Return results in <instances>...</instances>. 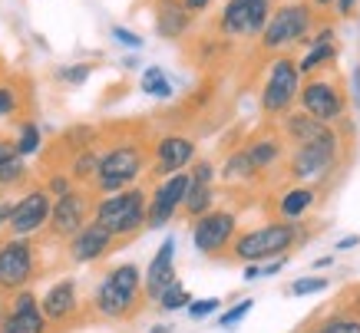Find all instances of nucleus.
<instances>
[{
    "label": "nucleus",
    "instance_id": "7",
    "mask_svg": "<svg viewBox=\"0 0 360 333\" xmlns=\"http://www.w3.org/2000/svg\"><path fill=\"white\" fill-rule=\"evenodd\" d=\"M338 159V132L324 126V132H317L314 139L307 142H297L295 152H291V162H288V169H291V178H321V175H328V169L334 165Z\"/></svg>",
    "mask_w": 360,
    "mask_h": 333
},
{
    "label": "nucleus",
    "instance_id": "2",
    "mask_svg": "<svg viewBox=\"0 0 360 333\" xmlns=\"http://www.w3.org/2000/svg\"><path fill=\"white\" fill-rule=\"evenodd\" d=\"M146 202H149V195L139 185L99 195L93 204V221L106 228L116 241H129L146 228Z\"/></svg>",
    "mask_w": 360,
    "mask_h": 333
},
{
    "label": "nucleus",
    "instance_id": "3",
    "mask_svg": "<svg viewBox=\"0 0 360 333\" xmlns=\"http://www.w3.org/2000/svg\"><path fill=\"white\" fill-rule=\"evenodd\" d=\"M146 159H149V149H146L139 139L112 142L110 149L99 152V169H96V178H93L89 188L96 195H110V192H120V188H129V185L139 182L142 169H146Z\"/></svg>",
    "mask_w": 360,
    "mask_h": 333
},
{
    "label": "nucleus",
    "instance_id": "8",
    "mask_svg": "<svg viewBox=\"0 0 360 333\" xmlns=\"http://www.w3.org/2000/svg\"><path fill=\"white\" fill-rule=\"evenodd\" d=\"M93 204H96V192L93 188H70V192L56 195L53 204H50V231L56 237H73L79 228L86 225L89 218H93Z\"/></svg>",
    "mask_w": 360,
    "mask_h": 333
},
{
    "label": "nucleus",
    "instance_id": "27",
    "mask_svg": "<svg viewBox=\"0 0 360 333\" xmlns=\"http://www.w3.org/2000/svg\"><path fill=\"white\" fill-rule=\"evenodd\" d=\"M221 175H225L229 182H248L251 175H255V165H251L248 155L238 149V152H231V155H229V162H225Z\"/></svg>",
    "mask_w": 360,
    "mask_h": 333
},
{
    "label": "nucleus",
    "instance_id": "11",
    "mask_svg": "<svg viewBox=\"0 0 360 333\" xmlns=\"http://www.w3.org/2000/svg\"><path fill=\"white\" fill-rule=\"evenodd\" d=\"M37 274V247L27 237H7L0 244V290H20Z\"/></svg>",
    "mask_w": 360,
    "mask_h": 333
},
{
    "label": "nucleus",
    "instance_id": "12",
    "mask_svg": "<svg viewBox=\"0 0 360 333\" xmlns=\"http://www.w3.org/2000/svg\"><path fill=\"white\" fill-rule=\"evenodd\" d=\"M186 188H188V172H172L159 178V185L153 188L149 202H146V228L169 225L179 215V208H182Z\"/></svg>",
    "mask_w": 360,
    "mask_h": 333
},
{
    "label": "nucleus",
    "instance_id": "28",
    "mask_svg": "<svg viewBox=\"0 0 360 333\" xmlns=\"http://www.w3.org/2000/svg\"><path fill=\"white\" fill-rule=\"evenodd\" d=\"M17 129H20V136H17V152H20V159L40 152V126H37L33 119H23Z\"/></svg>",
    "mask_w": 360,
    "mask_h": 333
},
{
    "label": "nucleus",
    "instance_id": "10",
    "mask_svg": "<svg viewBox=\"0 0 360 333\" xmlns=\"http://www.w3.org/2000/svg\"><path fill=\"white\" fill-rule=\"evenodd\" d=\"M274 11V0H229L219 13V33L221 37H258Z\"/></svg>",
    "mask_w": 360,
    "mask_h": 333
},
{
    "label": "nucleus",
    "instance_id": "25",
    "mask_svg": "<svg viewBox=\"0 0 360 333\" xmlns=\"http://www.w3.org/2000/svg\"><path fill=\"white\" fill-rule=\"evenodd\" d=\"M311 204H314V192L301 185V188H291V192L278 202V211H281V218L295 221V218H301L304 211H311Z\"/></svg>",
    "mask_w": 360,
    "mask_h": 333
},
{
    "label": "nucleus",
    "instance_id": "22",
    "mask_svg": "<svg viewBox=\"0 0 360 333\" xmlns=\"http://www.w3.org/2000/svg\"><path fill=\"white\" fill-rule=\"evenodd\" d=\"M241 152L248 155V162L255 165V172H262V169H271L274 162H281L284 145L278 136H264V139H255L251 145H245Z\"/></svg>",
    "mask_w": 360,
    "mask_h": 333
},
{
    "label": "nucleus",
    "instance_id": "46",
    "mask_svg": "<svg viewBox=\"0 0 360 333\" xmlns=\"http://www.w3.org/2000/svg\"><path fill=\"white\" fill-rule=\"evenodd\" d=\"M149 333H172V330H169L165 323H159V327H153V330H149Z\"/></svg>",
    "mask_w": 360,
    "mask_h": 333
},
{
    "label": "nucleus",
    "instance_id": "1",
    "mask_svg": "<svg viewBox=\"0 0 360 333\" xmlns=\"http://www.w3.org/2000/svg\"><path fill=\"white\" fill-rule=\"evenodd\" d=\"M142 301L146 294H142V274L136 264H116L96 284V294H93L96 313L103 320H132L139 317Z\"/></svg>",
    "mask_w": 360,
    "mask_h": 333
},
{
    "label": "nucleus",
    "instance_id": "44",
    "mask_svg": "<svg viewBox=\"0 0 360 333\" xmlns=\"http://www.w3.org/2000/svg\"><path fill=\"white\" fill-rule=\"evenodd\" d=\"M354 244H360V237H344V241H338L340 251H347V247H354Z\"/></svg>",
    "mask_w": 360,
    "mask_h": 333
},
{
    "label": "nucleus",
    "instance_id": "40",
    "mask_svg": "<svg viewBox=\"0 0 360 333\" xmlns=\"http://www.w3.org/2000/svg\"><path fill=\"white\" fill-rule=\"evenodd\" d=\"M20 159V152H17V139L11 136H0V165H7V162Z\"/></svg>",
    "mask_w": 360,
    "mask_h": 333
},
{
    "label": "nucleus",
    "instance_id": "4",
    "mask_svg": "<svg viewBox=\"0 0 360 333\" xmlns=\"http://www.w3.org/2000/svg\"><path fill=\"white\" fill-rule=\"evenodd\" d=\"M297 103L301 112L321 119V122H338L347 112V89L340 76H330V66H324L321 73H307L304 86H297Z\"/></svg>",
    "mask_w": 360,
    "mask_h": 333
},
{
    "label": "nucleus",
    "instance_id": "16",
    "mask_svg": "<svg viewBox=\"0 0 360 333\" xmlns=\"http://www.w3.org/2000/svg\"><path fill=\"white\" fill-rule=\"evenodd\" d=\"M153 175L155 178H165L172 172H182L186 165L195 162V142L188 136H162V139L153 145Z\"/></svg>",
    "mask_w": 360,
    "mask_h": 333
},
{
    "label": "nucleus",
    "instance_id": "23",
    "mask_svg": "<svg viewBox=\"0 0 360 333\" xmlns=\"http://www.w3.org/2000/svg\"><path fill=\"white\" fill-rule=\"evenodd\" d=\"M212 204H215V188H212V185H205V182H192V178H188L186 198H182V208H179V211L195 221L198 215L212 211Z\"/></svg>",
    "mask_w": 360,
    "mask_h": 333
},
{
    "label": "nucleus",
    "instance_id": "32",
    "mask_svg": "<svg viewBox=\"0 0 360 333\" xmlns=\"http://www.w3.org/2000/svg\"><path fill=\"white\" fill-rule=\"evenodd\" d=\"M314 333H360V320L357 317H330Z\"/></svg>",
    "mask_w": 360,
    "mask_h": 333
},
{
    "label": "nucleus",
    "instance_id": "17",
    "mask_svg": "<svg viewBox=\"0 0 360 333\" xmlns=\"http://www.w3.org/2000/svg\"><path fill=\"white\" fill-rule=\"evenodd\" d=\"M79 311V290H77V280L73 278H63L56 280L53 287L44 294V301H40V313H44L46 323H53V327H63L77 317Z\"/></svg>",
    "mask_w": 360,
    "mask_h": 333
},
{
    "label": "nucleus",
    "instance_id": "47",
    "mask_svg": "<svg viewBox=\"0 0 360 333\" xmlns=\"http://www.w3.org/2000/svg\"><path fill=\"white\" fill-rule=\"evenodd\" d=\"M317 7H330V4H334V0H314Z\"/></svg>",
    "mask_w": 360,
    "mask_h": 333
},
{
    "label": "nucleus",
    "instance_id": "38",
    "mask_svg": "<svg viewBox=\"0 0 360 333\" xmlns=\"http://www.w3.org/2000/svg\"><path fill=\"white\" fill-rule=\"evenodd\" d=\"M44 188L50 195H63V192H70V188H73V178H70V175H63V172H53L50 178H46Z\"/></svg>",
    "mask_w": 360,
    "mask_h": 333
},
{
    "label": "nucleus",
    "instance_id": "34",
    "mask_svg": "<svg viewBox=\"0 0 360 333\" xmlns=\"http://www.w3.org/2000/svg\"><path fill=\"white\" fill-rule=\"evenodd\" d=\"M219 307L221 303L215 301V297H208V301H188V317H192V320H205V317H212Z\"/></svg>",
    "mask_w": 360,
    "mask_h": 333
},
{
    "label": "nucleus",
    "instance_id": "33",
    "mask_svg": "<svg viewBox=\"0 0 360 333\" xmlns=\"http://www.w3.org/2000/svg\"><path fill=\"white\" fill-rule=\"evenodd\" d=\"M89 73H93V66L89 63H77V66H63L60 73H56V79L60 83H66V86H79V83H86Z\"/></svg>",
    "mask_w": 360,
    "mask_h": 333
},
{
    "label": "nucleus",
    "instance_id": "26",
    "mask_svg": "<svg viewBox=\"0 0 360 333\" xmlns=\"http://www.w3.org/2000/svg\"><path fill=\"white\" fill-rule=\"evenodd\" d=\"M139 89L146 93V96H155V99H169V96H172V83L165 79V73L159 70V66H149V70L142 73Z\"/></svg>",
    "mask_w": 360,
    "mask_h": 333
},
{
    "label": "nucleus",
    "instance_id": "9",
    "mask_svg": "<svg viewBox=\"0 0 360 333\" xmlns=\"http://www.w3.org/2000/svg\"><path fill=\"white\" fill-rule=\"evenodd\" d=\"M297 86H301V73L291 56H278L268 70V79L262 86V109L268 116H284L291 112L297 103Z\"/></svg>",
    "mask_w": 360,
    "mask_h": 333
},
{
    "label": "nucleus",
    "instance_id": "15",
    "mask_svg": "<svg viewBox=\"0 0 360 333\" xmlns=\"http://www.w3.org/2000/svg\"><path fill=\"white\" fill-rule=\"evenodd\" d=\"M46 327L50 323L44 320L33 290H27V287L13 290L11 311L0 317V333H46Z\"/></svg>",
    "mask_w": 360,
    "mask_h": 333
},
{
    "label": "nucleus",
    "instance_id": "37",
    "mask_svg": "<svg viewBox=\"0 0 360 333\" xmlns=\"http://www.w3.org/2000/svg\"><path fill=\"white\" fill-rule=\"evenodd\" d=\"M328 287V280L324 278H301L291 284V294H317V290Z\"/></svg>",
    "mask_w": 360,
    "mask_h": 333
},
{
    "label": "nucleus",
    "instance_id": "30",
    "mask_svg": "<svg viewBox=\"0 0 360 333\" xmlns=\"http://www.w3.org/2000/svg\"><path fill=\"white\" fill-rule=\"evenodd\" d=\"M23 106V96L20 89L13 86V83H0V119H11L17 116Z\"/></svg>",
    "mask_w": 360,
    "mask_h": 333
},
{
    "label": "nucleus",
    "instance_id": "45",
    "mask_svg": "<svg viewBox=\"0 0 360 333\" xmlns=\"http://www.w3.org/2000/svg\"><path fill=\"white\" fill-rule=\"evenodd\" d=\"M258 274H262V268H255V264H248V268H245V280L258 278Z\"/></svg>",
    "mask_w": 360,
    "mask_h": 333
},
{
    "label": "nucleus",
    "instance_id": "5",
    "mask_svg": "<svg viewBox=\"0 0 360 333\" xmlns=\"http://www.w3.org/2000/svg\"><path fill=\"white\" fill-rule=\"evenodd\" d=\"M314 27V7L304 4V0H295V4H281L278 11H271L262 37V53H278V50H288L291 44H307V33Z\"/></svg>",
    "mask_w": 360,
    "mask_h": 333
},
{
    "label": "nucleus",
    "instance_id": "31",
    "mask_svg": "<svg viewBox=\"0 0 360 333\" xmlns=\"http://www.w3.org/2000/svg\"><path fill=\"white\" fill-rule=\"evenodd\" d=\"M27 178V165L23 159H13L7 165H0V188H11V185H20Z\"/></svg>",
    "mask_w": 360,
    "mask_h": 333
},
{
    "label": "nucleus",
    "instance_id": "43",
    "mask_svg": "<svg viewBox=\"0 0 360 333\" xmlns=\"http://www.w3.org/2000/svg\"><path fill=\"white\" fill-rule=\"evenodd\" d=\"M354 4H357V0H338V11L344 13V17H347V13L354 11Z\"/></svg>",
    "mask_w": 360,
    "mask_h": 333
},
{
    "label": "nucleus",
    "instance_id": "29",
    "mask_svg": "<svg viewBox=\"0 0 360 333\" xmlns=\"http://www.w3.org/2000/svg\"><path fill=\"white\" fill-rule=\"evenodd\" d=\"M188 301H192V297H188V290L179 284V278H175L172 284H169V287L155 297V303H159L162 311H182V307H188Z\"/></svg>",
    "mask_w": 360,
    "mask_h": 333
},
{
    "label": "nucleus",
    "instance_id": "18",
    "mask_svg": "<svg viewBox=\"0 0 360 333\" xmlns=\"http://www.w3.org/2000/svg\"><path fill=\"white\" fill-rule=\"evenodd\" d=\"M66 241H70V258L77 261V264H89V261L106 258L112 247L120 244V241H116L103 225H96V221H86L77 235L66 237Z\"/></svg>",
    "mask_w": 360,
    "mask_h": 333
},
{
    "label": "nucleus",
    "instance_id": "41",
    "mask_svg": "<svg viewBox=\"0 0 360 333\" xmlns=\"http://www.w3.org/2000/svg\"><path fill=\"white\" fill-rule=\"evenodd\" d=\"M182 4H186L192 13H202V11H208V7H212V0H182Z\"/></svg>",
    "mask_w": 360,
    "mask_h": 333
},
{
    "label": "nucleus",
    "instance_id": "42",
    "mask_svg": "<svg viewBox=\"0 0 360 333\" xmlns=\"http://www.w3.org/2000/svg\"><path fill=\"white\" fill-rule=\"evenodd\" d=\"M13 215V202H0V225H7Z\"/></svg>",
    "mask_w": 360,
    "mask_h": 333
},
{
    "label": "nucleus",
    "instance_id": "36",
    "mask_svg": "<svg viewBox=\"0 0 360 333\" xmlns=\"http://www.w3.org/2000/svg\"><path fill=\"white\" fill-rule=\"evenodd\" d=\"M251 307H255V301H241V303H235V307H231L229 313H225V317H221V327H235V323L238 320H245V317H248V311Z\"/></svg>",
    "mask_w": 360,
    "mask_h": 333
},
{
    "label": "nucleus",
    "instance_id": "14",
    "mask_svg": "<svg viewBox=\"0 0 360 333\" xmlns=\"http://www.w3.org/2000/svg\"><path fill=\"white\" fill-rule=\"evenodd\" d=\"M235 231H238V225H235L231 211H205V215L195 218L192 241H195V247L202 254H221L231 244Z\"/></svg>",
    "mask_w": 360,
    "mask_h": 333
},
{
    "label": "nucleus",
    "instance_id": "13",
    "mask_svg": "<svg viewBox=\"0 0 360 333\" xmlns=\"http://www.w3.org/2000/svg\"><path fill=\"white\" fill-rule=\"evenodd\" d=\"M50 204L53 195L46 188H30L20 202H13V215L7 221V235L11 237H30L50 221Z\"/></svg>",
    "mask_w": 360,
    "mask_h": 333
},
{
    "label": "nucleus",
    "instance_id": "20",
    "mask_svg": "<svg viewBox=\"0 0 360 333\" xmlns=\"http://www.w3.org/2000/svg\"><path fill=\"white\" fill-rule=\"evenodd\" d=\"M172 280H175V237H165L162 247L155 251L149 270H146V280H142L146 301H155Z\"/></svg>",
    "mask_w": 360,
    "mask_h": 333
},
{
    "label": "nucleus",
    "instance_id": "6",
    "mask_svg": "<svg viewBox=\"0 0 360 333\" xmlns=\"http://www.w3.org/2000/svg\"><path fill=\"white\" fill-rule=\"evenodd\" d=\"M301 237V228H295L291 221H271V225H262V228H251V231H241V235L231 237V258L238 261H255L262 258H274V254H284L291 251Z\"/></svg>",
    "mask_w": 360,
    "mask_h": 333
},
{
    "label": "nucleus",
    "instance_id": "21",
    "mask_svg": "<svg viewBox=\"0 0 360 333\" xmlns=\"http://www.w3.org/2000/svg\"><path fill=\"white\" fill-rule=\"evenodd\" d=\"M334 56H338V46H334V30H330V27H324V30L311 40V50H307V56L297 63V73L307 76V73H314V70H324Z\"/></svg>",
    "mask_w": 360,
    "mask_h": 333
},
{
    "label": "nucleus",
    "instance_id": "35",
    "mask_svg": "<svg viewBox=\"0 0 360 333\" xmlns=\"http://www.w3.org/2000/svg\"><path fill=\"white\" fill-rule=\"evenodd\" d=\"M188 178H192V182H205V185H212V178H215V169H212V162H208V159L192 162V172H188Z\"/></svg>",
    "mask_w": 360,
    "mask_h": 333
},
{
    "label": "nucleus",
    "instance_id": "19",
    "mask_svg": "<svg viewBox=\"0 0 360 333\" xmlns=\"http://www.w3.org/2000/svg\"><path fill=\"white\" fill-rule=\"evenodd\" d=\"M192 17L182 0H153V20H155V33L162 40H182L192 30Z\"/></svg>",
    "mask_w": 360,
    "mask_h": 333
},
{
    "label": "nucleus",
    "instance_id": "24",
    "mask_svg": "<svg viewBox=\"0 0 360 333\" xmlns=\"http://www.w3.org/2000/svg\"><path fill=\"white\" fill-rule=\"evenodd\" d=\"M317 132H324V122L314 116H307V112H297V116H288L284 119V136L295 142H307V139H314Z\"/></svg>",
    "mask_w": 360,
    "mask_h": 333
},
{
    "label": "nucleus",
    "instance_id": "39",
    "mask_svg": "<svg viewBox=\"0 0 360 333\" xmlns=\"http://www.w3.org/2000/svg\"><path fill=\"white\" fill-rule=\"evenodd\" d=\"M112 40H120L122 46H132V50H139L142 46V37L139 33H132V30H126V27H112Z\"/></svg>",
    "mask_w": 360,
    "mask_h": 333
}]
</instances>
